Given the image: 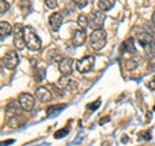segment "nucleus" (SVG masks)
Here are the masks:
<instances>
[{
  "label": "nucleus",
  "instance_id": "obj_32",
  "mask_svg": "<svg viewBox=\"0 0 155 146\" xmlns=\"http://www.w3.org/2000/svg\"><path fill=\"white\" fill-rule=\"evenodd\" d=\"M151 19H153V22H154V23H155V12H154V13H153V17H151Z\"/></svg>",
  "mask_w": 155,
  "mask_h": 146
},
{
  "label": "nucleus",
  "instance_id": "obj_20",
  "mask_svg": "<svg viewBox=\"0 0 155 146\" xmlns=\"http://www.w3.org/2000/svg\"><path fill=\"white\" fill-rule=\"evenodd\" d=\"M9 11V3L5 0H0V14H4Z\"/></svg>",
  "mask_w": 155,
  "mask_h": 146
},
{
  "label": "nucleus",
  "instance_id": "obj_8",
  "mask_svg": "<svg viewBox=\"0 0 155 146\" xmlns=\"http://www.w3.org/2000/svg\"><path fill=\"white\" fill-rule=\"evenodd\" d=\"M19 57L17 55V52H8L5 56L3 57V65L7 67L8 70H13L14 67L18 65Z\"/></svg>",
  "mask_w": 155,
  "mask_h": 146
},
{
  "label": "nucleus",
  "instance_id": "obj_12",
  "mask_svg": "<svg viewBox=\"0 0 155 146\" xmlns=\"http://www.w3.org/2000/svg\"><path fill=\"white\" fill-rule=\"evenodd\" d=\"M57 87H58L60 89L74 88V87H75V80H72L69 75H64L60 80L57 81Z\"/></svg>",
  "mask_w": 155,
  "mask_h": 146
},
{
  "label": "nucleus",
  "instance_id": "obj_1",
  "mask_svg": "<svg viewBox=\"0 0 155 146\" xmlns=\"http://www.w3.org/2000/svg\"><path fill=\"white\" fill-rule=\"evenodd\" d=\"M23 36H25V43H26V47L28 49H31V51L40 49L41 40L31 27H28V26L23 27Z\"/></svg>",
  "mask_w": 155,
  "mask_h": 146
},
{
  "label": "nucleus",
  "instance_id": "obj_21",
  "mask_svg": "<svg viewBox=\"0 0 155 146\" xmlns=\"http://www.w3.org/2000/svg\"><path fill=\"white\" fill-rule=\"evenodd\" d=\"M64 108H65L64 105H62V106H51V108L47 110V114H48V115H53V114H57L58 111H60V110H62Z\"/></svg>",
  "mask_w": 155,
  "mask_h": 146
},
{
  "label": "nucleus",
  "instance_id": "obj_23",
  "mask_svg": "<svg viewBox=\"0 0 155 146\" xmlns=\"http://www.w3.org/2000/svg\"><path fill=\"white\" fill-rule=\"evenodd\" d=\"M72 2H74L79 8H84L87 4H88V0H72Z\"/></svg>",
  "mask_w": 155,
  "mask_h": 146
},
{
  "label": "nucleus",
  "instance_id": "obj_7",
  "mask_svg": "<svg viewBox=\"0 0 155 146\" xmlns=\"http://www.w3.org/2000/svg\"><path fill=\"white\" fill-rule=\"evenodd\" d=\"M14 45H16L17 49H23L26 45L25 43V36H23V26L22 25H16V27H14Z\"/></svg>",
  "mask_w": 155,
  "mask_h": 146
},
{
  "label": "nucleus",
  "instance_id": "obj_3",
  "mask_svg": "<svg viewBox=\"0 0 155 146\" xmlns=\"http://www.w3.org/2000/svg\"><path fill=\"white\" fill-rule=\"evenodd\" d=\"M105 19H106V16L104 14L102 11H93L88 17V25L91 28H93V30L102 28Z\"/></svg>",
  "mask_w": 155,
  "mask_h": 146
},
{
  "label": "nucleus",
  "instance_id": "obj_4",
  "mask_svg": "<svg viewBox=\"0 0 155 146\" xmlns=\"http://www.w3.org/2000/svg\"><path fill=\"white\" fill-rule=\"evenodd\" d=\"M136 38H137V40L140 43V45L143 47L147 51V53L150 55V48H151L153 51H155V43H154V38L150 35L149 32H138L137 35H136Z\"/></svg>",
  "mask_w": 155,
  "mask_h": 146
},
{
  "label": "nucleus",
  "instance_id": "obj_31",
  "mask_svg": "<svg viewBox=\"0 0 155 146\" xmlns=\"http://www.w3.org/2000/svg\"><path fill=\"white\" fill-rule=\"evenodd\" d=\"M102 146H110V142H107V141H105V142H102Z\"/></svg>",
  "mask_w": 155,
  "mask_h": 146
},
{
  "label": "nucleus",
  "instance_id": "obj_24",
  "mask_svg": "<svg viewBox=\"0 0 155 146\" xmlns=\"http://www.w3.org/2000/svg\"><path fill=\"white\" fill-rule=\"evenodd\" d=\"M45 4H47L48 8L54 9L57 7V0H45Z\"/></svg>",
  "mask_w": 155,
  "mask_h": 146
},
{
  "label": "nucleus",
  "instance_id": "obj_14",
  "mask_svg": "<svg viewBox=\"0 0 155 146\" xmlns=\"http://www.w3.org/2000/svg\"><path fill=\"white\" fill-rule=\"evenodd\" d=\"M11 34H12V26L9 25L8 22H5V21L0 22V35H2V41L7 36L11 35Z\"/></svg>",
  "mask_w": 155,
  "mask_h": 146
},
{
  "label": "nucleus",
  "instance_id": "obj_15",
  "mask_svg": "<svg viewBox=\"0 0 155 146\" xmlns=\"http://www.w3.org/2000/svg\"><path fill=\"white\" fill-rule=\"evenodd\" d=\"M122 52H128V53H136L137 52V49H136V47H134V40L132 38H129L128 40H125L123 43V45H122Z\"/></svg>",
  "mask_w": 155,
  "mask_h": 146
},
{
  "label": "nucleus",
  "instance_id": "obj_28",
  "mask_svg": "<svg viewBox=\"0 0 155 146\" xmlns=\"http://www.w3.org/2000/svg\"><path fill=\"white\" fill-rule=\"evenodd\" d=\"M142 134H143V138H146V140L151 138V136H149V132H145V133H142Z\"/></svg>",
  "mask_w": 155,
  "mask_h": 146
},
{
  "label": "nucleus",
  "instance_id": "obj_18",
  "mask_svg": "<svg viewBox=\"0 0 155 146\" xmlns=\"http://www.w3.org/2000/svg\"><path fill=\"white\" fill-rule=\"evenodd\" d=\"M78 25L83 28V30H84V28H87V27L89 26L88 25V18H87L84 14H80V16L78 17Z\"/></svg>",
  "mask_w": 155,
  "mask_h": 146
},
{
  "label": "nucleus",
  "instance_id": "obj_6",
  "mask_svg": "<svg viewBox=\"0 0 155 146\" xmlns=\"http://www.w3.org/2000/svg\"><path fill=\"white\" fill-rule=\"evenodd\" d=\"M18 105L21 106L22 110L31 111L34 109V106H35V98H34V96L28 93H22L18 98Z\"/></svg>",
  "mask_w": 155,
  "mask_h": 146
},
{
  "label": "nucleus",
  "instance_id": "obj_2",
  "mask_svg": "<svg viewBox=\"0 0 155 146\" xmlns=\"http://www.w3.org/2000/svg\"><path fill=\"white\" fill-rule=\"evenodd\" d=\"M89 43L94 51H101L106 45V31L104 28L93 30V32L89 36Z\"/></svg>",
  "mask_w": 155,
  "mask_h": 146
},
{
  "label": "nucleus",
  "instance_id": "obj_19",
  "mask_svg": "<svg viewBox=\"0 0 155 146\" xmlns=\"http://www.w3.org/2000/svg\"><path fill=\"white\" fill-rule=\"evenodd\" d=\"M137 66H138V62L136 61V60H128V61H125V69L129 70V71L137 69Z\"/></svg>",
  "mask_w": 155,
  "mask_h": 146
},
{
  "label": "nucleus",
  "instance_id": "obj_13",
  "mask_svg": "<svg viewBox=\"0 0 155 146\" xmlns=\"http://www.w3.org/2000/svg\"><path fill=\"white\" fill-rule=\"evenodd\" d=\"M35 96L41 102H49L52 100V93L47 88H44V87H40V88H38L36 92H35Z\"/></svg>",
  "mask_w": 155,
  "mask_h": 146
},
{
  "label": "nucleus",
  "instance_id": "obj_9",
  "mask_svg": "<svg viewBox=\"0 0 155 146\" xmlns=\"http://www.w3.org/2000/svg\"><path fill=\"white\" fill-rule=\"evenodd\" d=\"M62 22H64V17L60 12L53 13L52 16L49 17V26L52 28V31H58V28L61 27Z\"/></svg>",
  "mask_w": 155,
  "mask_h": 146
},
{
  "label": "nucleus",
  "instance_id": "obj_27",
  "mask_svg": "<svg viewBox=\"0 0 155 146\" xmlns=\"http://www.w3.org/2000/svg\"><path fill=\"white\" fill-rule=\"evenodd\" d=\"M109 120H110V118H109V116H106V118H104V119L100 120V124H104L105 121H109Z\"/></svg>",
  "mask_w": 155,
  "mask_h": 146
},
{
  "label": "nucleus",
  "instance_id": "obj_26",
  "mask_svg": "<svg viewBox=\"0 0 155 146\" xmlns=\"http://www.w3.org/2000/svg\"><path fill=\"white\" fill-rule=\"evenodd\" d=\"M147 87H149V88H150V89H151V91H154V89H155V78H154V79H153L151 81H149V84H147Z\"/></svg>",
  "mask_w": 155,
  "mask_h": 146
},
{
  "label": "nucleus",
  "instance_id": "obj_16",
  "mask_svg": "<svg viewBox=\"0 0 155 146\" xmlns=\"http://www.w3.org/2000/svg\"><path fill=\"white\" fill-rule=\"evenodd\" d=\"M115 5V0H100L98 2V9L100 11H109Z\"/></svg>",
  "mask_w": 155,
  "mask_h": 146
},
{
  "label": "nucleus",
  "instance_id": "obj_17",
  "mask_svg": "<svg viewBox=\"0 0 155 146\" xmlns=\"http://www.w3.org/2000/svg\"><path fill=\"white\" fill-rule=\"evenodd\" d=\"M5 114L8 118H12V116H16L17 115V106L16 104H9L5 109Z\"/></svg>",
  "mask_w": 155,
  "mask_h": 146
},
{
  "label": "nucleus",
  "instance_id": "obj_25",
  "mask_svg": "<svg viewBox=\"0 0 155 146\" xmlns=\"http://www.w3.org/2000/svg\"><path fill=\"white\" fill-rule=\"evenodd\" d=\"M100 104H101V101H100V100H97V101H94L92 105H89L88 108H89L91 110H96L97 108H100Z\"/></svg>",
  "mask_w": 155,
  "mask_h": 146
},
{
  "label": "nucleus",
  "instance_id": "obj_10",
  "mask_svg": "<svg viewBox=\"0 0 155 146\" xmlns=\"http://www.w3.org/2000/svg\"><path fill=\"white\" fill-rule=\"evenodd\" d=\"M58 69L62 75H70L72 72V60L71 58H62L58 64Z\"/></svg>",
  "mask_w": 155,
  "mask_h": 146
},
{
  "label": "nucleus",
  "instance_id": "obj_22",
  "mask_svg": "<svg viewBox=\"0 0 155 146\" xmlns=\"http://www.w3.org/2000/svg\"><path fill=\"white\" fill-rule=\"evenodd\" d=\"M69 133V129L67 128H64V129H60V131H57L56 134H54V137L56 138H62V137H65V136Z\"/></svg>",
  "mask_w": 155,
  "mask_h": 146
},
{
  "label": "nucleus",
  "instance_id": "obj_30",
  "mask_svg": "<svg viewBox=\"0 0 155 146\" xmlns=\"http://www.w3.org/2000/svg\"><path fill=\"white\" fill-rule=\"evenodd\" d=\"M122 141H123V142H127V141H128V137H127V136H124V137L122 138Z\"/></svg>",
  "mask_w": 155,
  "mask_h": 146
},
{
  "label": "nucleus",
  "instance_id": "obj_29",
  "mask_svg": "<svg viewBox=\"0 0 155 146\" xmlns=\"http://www.w3.org/2000/svg\"><path fill=\"white\" fill-rule=\"evenodd\" d=\"M13 142V140H8V141H3L2 142V145L4 146V145H8V144H12Z\"/></svg>",
  "mask_w": 155,
  "mask_h": 146
},
{
  "label": "nucleus",
  "instance_id": "obj_11",
  "mask_svg": "<svg viewBox=\"0 0 155 146\" xmlns=\"http://www.w3.org/2000/svg\"><path fill=\"white\" fill-rule=\"evenodd\" d=\"M85 40H87V34H85V31L83 30V28H80V30H76L74 32V35H72V39H71L72 44H74L75 47L83 45L84 43H85Z\"/></svg>",
  "mask_w": 155,
  "mask_h": 146
},
{
  "label": "nucleus",
  "instance_id": "obj_5",
  "mask_svg": "<svg viewBox=\"0 0 155 146\" xmlns=\"http://www.w3.org/2000/svg\"><path fill=\"white\" fill-rule=\"evenodd\" d=\"M94 66V57L93 56H88L81 58L80 61L76 62V70L80 72V74H87L89 72Z\"/></svg>",
  "mask_w": 155,
  "mask_h": 146
}]
</instances>
